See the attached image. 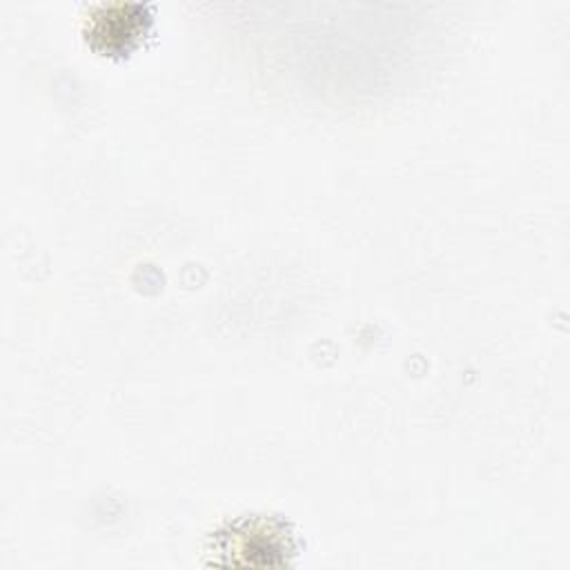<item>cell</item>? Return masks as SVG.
<instances>
[{"mask_svg": "<svg viewBox=\"0 0 570 570\" xmlns=\"http://www.w3.org/2000/svg\"><path fill=\"white\" fill-rule=\"evenodd\" d=\"M151 20V4L147 2L94 4L87 13L85 33L94 49L122 56L145 38Z\"/></svg>", "mask_w": 570, "mask_h": 570, "instance_id": "1", "label": "cell"}]
</instances>
